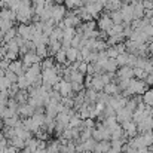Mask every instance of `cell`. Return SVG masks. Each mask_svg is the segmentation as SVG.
I'll list each match as a JSON object with an SVG mask.
<instances>
[{
    "mask_svg": "<svg viewBox=\"0 0 153 153\" xmlns=\"http://www.w3.org/2000/svg\"><path fill=\"white\" fill-rule=\"evenodd\" d=\"M67 56H68V59H76L77 58V51L76 49H70V51H67Z\"/></svg>",
    "mask_w": 153,
    "mask_h": 153,
    "instance_id": "2",
    "label": "cell"
},
{
    "mask_svg": "<svg viewBox=\"0 0 153 153\" xmlns=\"http://www.w3.org/2000/svg\"><path fill=\"white\" fill-rule=\"evenodd\" d=\"M116 91H117V88L114 86V85H105V92L107 94H116Z\"/></svg>",
    "mask_w": 153,
    "mask_h": 153,
    "instance_id": "1",
    "label": "cell"
},
{
    "mask_svg": "<svg viewBox=\"0 0 153 153\" xmlns=\"http://www.w3.org/2000/svg\"><path fill=\"white\" fill-rule=\"evenodd\" d=\"M3 153H18V147L16 146H12V147H6Z\"/></svg>",
    "mask_w": 153,
    "mask_h": 153,
    "instance_id": "3",
    "label": "cell"
}]
</instances>
